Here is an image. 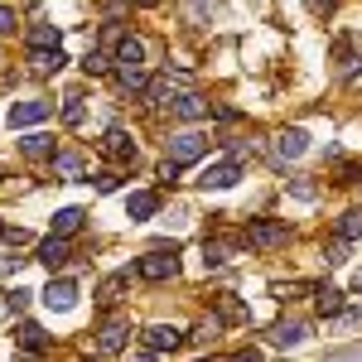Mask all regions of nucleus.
Masks as SVG:
<instances>
[{
	"label": "nucleus",
	"instance_id": "1",
	"mask_svg": "<svg viewBox=\"0 0 362 362\" xmlns=\"http://www.w3.org/2000/svg\"><path fill=\"white\" fill-rule=\"evenodd\" d=\"M174 271H179V251L174 247H150L136 261V276H145V280H169Z\"/></svg>",
	"mask_w": 362,
	"mask_h": 362
},
{
	"label": "nucleus",
	"instance_id": "2",
	"mask_svg": "<svg viewBox=\"0 0 362 362\" xmlns=\"http://www.w3.org/2000/svg\"><path fill=\"white\" fill-rule=\"evenodd\" d=\"M165 150H169V160L189 165V160H198V155L208 150V136H203V131H179V136L165 140Z\"/></svg>",
	"mask_w": 362,
	"mask_h": 362
},
{
	"label": "nucleus",
	"instance_id": "3",
	"mask_svg": "<svg viewBox=\"0 0 362 362\" xmlns=\"http://www.w3.org/2000/svg\"><path fill=\"white\" fill-rule=\"evenodd\" d=\"M247 242L251 247H261V251H271L285 242V223H276V218H256V223L247 227Z\"/></svg>",
	"mask_w": 362,
	"mask_h": 362
},
{
	"label": "nucleus",
	"instance_id": "4",
	"mask_svg": "<svg viewBox=\"0 0 362 362\" xmlns=\"http://www.w3.org/2000/svg\"><path fill=\"white\" fill-rule=\"evenodd\" d=\"M237 179H242V165H237V160H223V165H208L203 174H198V184H203V189H232Z\"/></svg>",
	"mask_w": 362,
	"mask_h": 362
},
{
	"label": "nucleus",
	"instance_id": "5",
	"mask_svg": "<svg viewBox=\"0 0 362 362\" xmlns=\"http://www.w3.org/2000/svg\"><path fill=\"white\" fill-rule=\"evenodd\" d=\"M44 305L58 309V314H68V309L78 305V285H73V280H49V290H44Z\"/></svg>",
	"mask_w": 362,
	"mask_h": 362
},
{
	"label": "nucleus",
	"instance_id": "6",
	"mask_svg": "<svg viewBox=\"0 0 362 362\" xmlns=\"http://www.w3.org/2000/svg\"><path fill=\"white\" fill-rule=\"evenodd\" d=\"M49 102H15L10 107V126H39V121H49Z\"/></svg>",
	"mask_w": 362,
	"mask_h": 362
},
{
	"label": "nucleus",
	"instance_id": "7",
	"mask_svg": "<svg viewBox=\"0 0 362 362\" xmlns=\"http://www.w3.org/2000/svg\"><path fill=\"white\" fill-rule=\"evenodd\" d=\"M305 150H309V136L300 131V126H290V131H280V136H276V155H280V160H300Z\"/></svg>",
	"mask_w": 362,
	"mask_h": 362
},
{
	"label": "nucleus",
	"instance_id": "8",
	"mask_svg": "<svg viewBox=\"0 0 362 362\" xmlns=\"http://www.w3.org/2000/svg\"><path fill=\"white\" fill-rule=\"evenodd\" d=\"M160 213V194H131L126 198V218L131 223H150Z\"/></svg>",
	"mask_w": 362,
	"mask_h": 362
},
{
	"label": "nucleus",
	"instance_id": "9",
	"mask_svg": "<svg viewBox=\"0 0 362 362\" xmlns=\"http://www.w3.org/2000/svg\"><path fill=\"white\" fill-rule=\"evenodd\" d=\"M179 343H184V334H179V329H169V324H155V329L145 334V348H150V353H174Z\"/></svg>",
	"mask_w": 362,
	"mask_h": 362
},
{
	"label": "nucleus",
	"instance_id": "10",
	"mask_svg": "<svg viewBox=\"0 0 362 362\" xmlns=\"http://www.w3.org/2000/svg\"><path fill=\"white\" fill-rule=\"evenodd\" d=\"M102 150H107L112 160H136V145H131V136H126L121 126H112V131L102 136Z\"/></svg>",
	"mask_w": 362,
	"mask_h": 362
},
{
	"label": "nucleus",
	"instance_id": "11",
	"mask_svg": "<svg viewBox=\"0 0 362 362\" xmlns=\"http://www.w3.org/2000/svg\"><path fill=\"white\" fill-rule=\"evenodd\" d=\"M126 338H131V324H126V319H107V324H102V353H121Z\"/></svg>",
	"mask_w": 362,
	"mask_h": 362
},
{
	"label": "nucleus",
	"instance_id": "12",
	"mask_svg": "<svg viewBox=\"0 0 362 362\" xmlns=\"http://www.w3.org/2000/svg\"><path fill=\"white\" fill-rule=\"evenodd\" d=\"M237 251H242V242H203V266L218 271L227 256H237Z\"/></svg>",
	"mask_w": 362,
	"mask_h": 362
},
{
	"label": "nucleus",
	"instance_id": "13",
	"mask_svg": "<svg viewBox=\"0 0 362 362\" xmlns=\"http://www.w3.org/2000/svg\"><path fill=\"white\" fill-rule=\"evenodd\" d=\"M116 63L140 68V63H145V44H140V39H131V34H121V39H116Z\"/></svg>",
	"mask_w": 362,
	"mask_h": 362
},
{
	"label": "nucleus",
	"instance_id": "14",
	"mask_svg": "<svg viewBox=\"0 0 362 362\" xmlns=\"http://www.w3.org/2000/svg\"><path fill=\"white\" fill-rule=\"evenodd\" d=\"M39 261H44L49 271H54V266H63V261H68V237H58V232H54V237L39 247Z\"/></svg>",
	"mask_w": 362,
	"mask_h": 362
},
{
	"label": "nucleus",
	"instance_id": "15",
	"mask_svg": "<svg viewBox=\"0 0 362 362\" xmlns=\"http://www.w3.org/2000/svg\"><path fill=\"white\" fill-rule=\"evenodd\" d=\"M29 63H34V73H58L68 58H63V49H34V54H29Z\"/></svg>",
	"mask_w": 362,
	"mask_h": 362
},
{
	"label": "nucleus",
	"instance_id": "16",
	"mask_svg": "<svg viewBox=\"0 0 362 362\" xmlns=\"http://www.w3.org/2000/svg\"><path fill=\"white\" fill-rule=\"evenodd\" d=\"M305 334H309L305 324L290 319V324H276V334H271V338H276V348H295V343H305Z\"/></svg>",
	"mask_w": 362,
	"mask_h": 362
},
{
	"label": "nucleus",
	"instance_id": "17",
	"mask_svg": "<svg viewBox=\"0 0 362 362\" xmlns=\"http://www.w3.org/2000/svg\"><path fill=\"white\" fill-rule=\"evenodd\" d=\"M203 112H208V102H203V97H194V92H184V97L174 102V116H179V121H198Z\"/></svg>",
	"mask_w": 362,
	"mask_h": 362
},
{
	"label": "nucleus",
	"instance_id": "18",
	"mask_svg": "<svg viewBox=\"0 0 362 362\" xmlns=\"http://www.w3.org/2000/svg\"><path fill=\"white\" fill-rule=\"evenodd\" d=\"M314 309H319V314H338V309H343V290L319 285V290H314Z\"/></svg>",
	"mask_w": 362,
	"mask_h": 362
},
{
	"label": "nucleus",
	"instance_id": "19",
	"mask_svg": "<svg viewBox=\"0 0 362 362\" xmlns=\"http://www.w3.org/2000/svg\"><path fill=\"white\" fill-rule=\"evenodd\" d=\"M20 150H25L29 160H54V140H49V136H25V140H20Z\"/></svg>",
	"mask_w": 362,
	"mask_h": 362
},
{
	"label": "nucleus",
	"instance_id": "20",
	"mask_svg": "<svg viewBox=\"0 0 362 362\" xmlns=\"http://www.w3.org/2000/svg\"><path fill=\"white\" fill-rule=\"evenodd\" d=\"M20 343H25L29 353H44V348H49V334H44V329H39V324H20Z\"/></svg>",
	"mask_w": 362,
	"mask_h": 362
},
{
	"label": "nucleus",
	"instance_id": "21",
	"mask_svg": "<svg viewBox=\"0 0 362 362\" xmlns=\"http://www.w3.org/2000/svg\"><path fill=\"white\" fill-rule=\"evenodd\" d=\"M78 227H83V208H63V213L54 218V232H58V237H73Z\"/></svg>",
	"mask_w": 362,
	"mask_h": 362
},
{
	"label": "nucleus",
	"instance_id": "22",
	"mask_svg": "<svg viewBox=\"0 0 362 362\" xmlns=\"http://www.w3.org/2000/svg\"><path fill=\"white\" fill-rule=\"evenodd\" d=\"M116 83L126 87V92H145V73H140V68H131V63H121V68H116Z\"/></svg>",
	"mask_w": 362,
	"mask_h": 362
},
{
	"label": "nucleus",
	"instance_id": "23",
	"mask_svg": "<svg viewBox=\"0 0 362 362\" xmlns=\"http://www.w3.org/2000/svg\"><path fill=\"white\" fill-rule=\"evenodd\" d=\"M218 314H223V319H232V324H247V319H251V309L237 305L232 295H218Z\"/></svg>",
	"mask_w": 362,
	"mask_h": 362
},
{
	"label": "nucleus",
	"instance_id": "24",
	"mask_svg": "<svg viewBox=\"0 0 362 362\" xmlns=\"http://www.w3.org/2000/svg\"><path fill=\"white\" fill-rule=\"evenodd\" d=\"M29 44L34 49H58V25H34L29 29Z\"/></svg>",
	"mask_w": 362,
	"mask_h": 362
},
{
	"label": "nucleus",
	"instance_id": "25",
	"mask_svg": "<svg viewBox=\"0 0 362 362\" xmlns=\"http://www.w3.org/2000/svg\"><path fill=\"white\" fill-rule=\"evenodd\" d=\"M54 174H63V179H78V174H83V155H54Z\"/></svg>",
	"mask_w": 362,
	"mask_h": 362
},
{
	"label": "nucleus",
	"instance_id": "26",
	"mask_svg": "<svg viewBox=\"0 0 362 362\" xmlns=\"http://www.w3.org/2000/svg\"><path fill=\"white\" fill-rule=\"evenodd\" d=\"M338 237H343V242H358V237H362V213H358V208H353V213H343Z\"/></svg>",
	"mask_w": 362,
	"mask_h": 362
},
{
	"label": "nucleus",
	"instance_id": "27",
	"mask_svg": "<svg viewBox=\"0 0 362 362\" xmlns=\"http://www.w3.org/2000/svg\"><path fill=\"white\" fill-rule=\"evenodd\" d=\"M121 290H126V276H112L107 285H102V295H97V300H102V305H116V300H121Z\"/></svg>",
	"mask_w": 362,
	"mask_h": 362
},
{
	"label": "nucleus",
	"instance_id": "28",
	"mask_svg": "<svg viewBox=\"0 0 362 362\" xmlns=\"http://www.w3.org/2000/svg\"><path fill=\"white\" fill-rule=\"evenodd\" d=\"M358 324H362V309H348V314H338L334 329H338V334H348V329H358Z\"/></svg>",
	"mask_w": 362,
	"mask_h": 362
},
{
	"label": "nucleus",
	"instance_id": "29",
	"mask_svg": "<svg viewBox=\"0 0 362 362\" xmlns=\"http://www.w3.org/2000/svg\"><path fill=\"white\" fill-rule=\"evenodd\" d=\"M324 256H329V266H343V261H348V242L338 237V242H334L329 251H324Z\"/></svg>",
	"mask_w": 362,
	"mask_h": 362
},
{
	"label": "nucleus",
	"instance_id": "30",
	"mask_svg": "<svg viewBox=\"0 0 362 362\" xmlns=\"http://www.w3.org/2000/svg\"><path fill=\"white\" fill-rule=\"evenodd\" d=\"M63 121H68V126H78V121H83V102H78V97H68V107H63Z\"/></svg>",
	"mask_w": 362,
	"mask_h": 362
},
{
	"label": "nucleus",
	"instance_id": "31",
	"mask_svg": "<svg viewBox=\"0 0 362 362\" xmlns=\"http://www.w3.org/2000/svg\"><path fill=\"white\" fill-rule=\"evenodd\" d=\"M121 189V174H97V194H112Z\"/></svg>",
	"mask_w": 362,
	"mask_h": 362
},
{
	"label": "nucleus",
	"instance_id": "32",
	"mask_svg": "<svg viewBox=\"0 0 362 362\" xmlns=\"http://www.w3.org/2000/svg\"><path fill=\"white\" fill-rule=\"evenodd\" d=\"M290 194H295V198H305V203H309V198H314V184H305V179H295V184H290Z\"/></svg>",
	"mask_w": 362,
	"mask_h": 362
},
{
	"label": "nucleus",
	"instance_id": "33",
	"mask_svg": "<svg viewBox=\"0 0 362 362\" xmlns=\"http://www.w3.org/2000/svg\"><path fill=\"white\" fill-rule=\"evenodd\" d=\"M83 68H87V73H107V58H102V54H87Z\"/></svg>",
	"mask_w": 362,
	"mask_h": 362
},
{
	"label": "nucleus",
	"instance_id": "34",
	"mask_svg": "<svg viewBox=\"0 0 362 362\" xmlns=\"http://www.w3.org/2000/svg\"><path fill=\"white\" fill-rule=\"evenodd\" d=\"M305 5H309V10H314V15H319V10H324V15H329V10H334L338 0H305Z\"/></svg>",
	"mask_w": 362,
	"mask_h": 362
},
{
	"label": "nucleus",
	"instance_id": "35",
	"mask_svg": "<svg viewBox=\"0 0 362 362\" xmlns=\"http://www.w3.org/2000/svg\"><path fill=\"white\" fill-rule=\"evenodd\" d=\"M10 29H15V15H10V10H0V34H10Z\"/></svg>",
	"mask_w": 362,
	"mask_h": 362
},
{
	"label": "nucleus",
	"instance_id": "36",
	"mask_svg": "<svg viewBox=\"0 0 362 362\" xmlns=\"http://www.w3.org/2000/svg\"><path fill=\"white\" fill-rule=\"evenodd\" d=\"M353 285H358V290H362V271H358V276H353Z\"/></svg>",
	"mask_w": 362,
	"mask_h": 362
},
{
	"label": "nucleus",
	"instance_id": "37",
	"mask_svg": "<svg viewBox=\"0 0 362 362\" xmlns=\"http://www.w3.org/2000/svg\"><path fill=\"white\" fill-rule=\"evenodd\" d=\"M140 5H155V0H140Z\"/></svg>",
	"mask_w": 362,
	"mask_h": 362
}]
</instances>
